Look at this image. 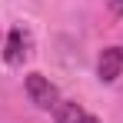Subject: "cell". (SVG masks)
Returning <instances> with one entry per match:
<instances>
[{"label":"cell","instance_id":"6da1fadb","mask_svg":"<svg viewBox=\"0 0 123 123\" xmlns=\"http://www.w3.org/2000/svg\"><path fill=\"white\" fill-rule=\"evenodd\" d=\"M23 86H27V97H30V103H33L37 110H50V113H53V106L60 103V93H57V86L47 80L43 73H30Z\"/></svg>","mask_w":123,"mask_h":123},{"label":"cell","instance_id":"277c9868","mask_svg":"<svg viewBox=\"0 0 123 123\" xmlns=\"http://www.w3.org/2000/svg\"><path fill=\"white\" fill-rule=\"evenodd\" d=\"M23 33H20V27H13L10 33H7V47H3V60L10 63V67H17V63H23Z\"/></svg>","mask_w":123,"mask_h":123},{"label":"cell","instance_id":"7a4b0ae2","mask_svg":"<svg viewBox=\"0 0 123 123\" xmlns=\"http://www.w3.org/2000/svg\"><path fill=\"white\" fill-rule=\"evenodd\" d=\"M97 73H100L103 83H113L123 73V47H106L100 53V63H97Z\"/></svg>","mask_w":123,"mask_h":123},{"label":"cell","instance_id":"3957f363","mask_svg":"<svg viewBox=\"0 0 123 123\" xmlns=\"http://www.w3.org/2000/svg\"><path fill=\"white\" fill-rule=\"evenodd\" d=\"M53 120L57 123H100L93 113H86L80 103H73V100H60L57 106H53Z\"/></svg>","mask_w":123,"mask_h":123},{"label":"cell","instance_id":"5b68a950","mask_svg":"<svg viewBox=\"0 0 123 123\" xmlns=\"http://www.w3.org/2000/svg\"><path fill=\"white\" fill-rule=\"evenodd\" d=\"M110 13L113 17H123V0H110Z\"/></svg>","mask_w":123,"mask_h":123}]
</instances>
